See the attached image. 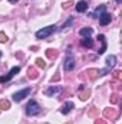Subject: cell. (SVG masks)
<instances>
[{
    "instance_id": "1",
    "label": "cell",
    "mask_w": 122,
    "mask_h": 124,
    "mask_svg": "<svg viewBox=\"0 0 122 124\" xmlns=\"http://www.w3.org/2000/svg\"><path fill=\"white\" fill-rule=\"evenodd\" d=\"M55 31H56V25L46 26V28H43V29H40V31L36 32V38H37V39H46L47 36H50Z\"/></svg>"
},
{
    "instance_id": "2",
    "label": "cell",
    "mask_w": 122,
    "mask_h": 124,
    "mask_svg": "<svg viewBox=\"0 0 122 124\" xmlns=\"http://www.w3.org/2000/svg\"><path fill=\"white\" fill-rule=\"evenodd\" d=\"M40 113V105L36 102V101H29V104L26 105V114L27 116H36V114H39Z\"/></svg>"
},
{
    "instance_id": "3",
    "label": "cell",
    "mask_w": 122,
    "mask_h": 124,
    "mask_svg": "<svg viewBox=\"0 0 122 124\" xmlns=\"http://www.w3.org/2000/svg\"><path fill=\"white\" fill-rule=\"evenodd\" d=\"M29 94H30V88H25V90H22V91H17V93L13 94V101L20 102V101H22V100H25Z\"/></svg>"
},
{
    "instance_id": "4",
    "label": "cell",
    "mask_w": 122,
    "mask_h": 124,
    "mask_svg": "<svg viewBox=\"0 0 122 124\" xmlns=\"http://www.w3.org/2000/svg\"><path fill=\"white\" fill-rule=\"evenodd\" d=\"M20 71V66H13L9 72H7V75H3V77H0V82H7V81H10L17 72Z\"/></svg>"
},
{
    "instance_id": "5",
    "label": "cell",
    "mask_w": 122,
    "mask_h": 124,
    "mask_svg": "<svg viewBox=\"0 0 122 124\" xmlns=\"http://www.w3.org/2000/svg\"><path fill=\"white\" fill-rule=\"evenodd\" d=\"M63 68H65V71H72L73 68H75V58L72 56V55H69L65 62H63Z\"/></svg>"
},
{
    "instance_id": "6",
    "label": "cell",
    "mask_w": 122,
    "mask_h": 124,
    "mask_svg": "<svg viewBox=\"0 0 122 124\" xmlns=\"http://www.w3.org/2000/svg\"><path fill=\"white\" fill-rule=\"evenodd\" d=\"M111 20H112V16H111L109 13H102V15L99 16V23H101L102 26H106L108 23H111Z\"/></svg>"
},
{
    "instance_id": "7",
    "label": "cell",
    "mask_w": 122,
    "mask_h": 124,
    "mask_svg": "<svg viewBox=\"0 0 122 124\" xmlns=\"http://www.w3.org/2000/svg\"><path fill=\"white\" fill-rule=\"evenodd\" d=\"M73 107H75V105H73V102H72V101H68V102H65V104L62 105L61 113H62V114H69V113L73 110Z\"/></svg>"
},
{
    "instance_id": "8",
    "label": "cell",
    "mask_w": 122,
    "mask_h": 124,
    "mask_svg": "<svg viewBox=\"0 0 122 124\" xmlns=\"http://www.w3.org/2000/svg\"><path fill=\"white\" fill-rule=\"evenodd\" d=\"M98 40L102 43L101 49H98V54H99V55H102V54L106 51V39H105V36H103V35H98Z\"/></svg>"
},
{
    "instance_id": "9",
    "label": "cell",
    "mask_w": 122,
    "mask_h": 124,
    "mask_svg": "<svg viewBox=\"0 0 122 124\" xmlns=\"http://www.w3.org/2000/svg\"><path fill=\"white\" fill-rule=\"evenodd\" d=\"M62 91V87H49L46 91H45V95L46 97H52V95H55V94H58V93H61Z\"/></svg>"
},
{
    "instance_id": "10",
    "label": "cell",
    "mask_w": 122,
    "mask_h": 124,
    "mask_svg": "<svg viewBox=\"0 0 122 124\" xmlns=\"http://www.w3.org/2000/svg\"><path fill=\"white\" fill-rule=\"evenodd\" d=\"M86 9H88V3L85 0H81V1L76 3V12L83 13V12H86Z\"/></svg>"
},
{
    "instance_id": "11",
    "label": "cell",
    "mask_w": 122,
    "mask_h": 124,
    "mask_svg": "<svg viewBox=\"0 0 122 124\" xmlns=\"http://www.w3.org/2000/svg\"><path fill=\"white\" fill-rule=\"evenodd\" d=\"M103 116L106 117V118H111V120H114V118H116V116H118V113L114 110V108H106L105 111H103Z\"/></svg>"
},
{
    "instance_id": "12",
    "label": "cell",
    "mask_w": 122,
    "mask_h": 124,
    "mask_svg": "<svg viewBox=\"0 0 122 124\" xmlns=\"http://www.w3.org/2000/svg\"><path fill=\"white\" fill-rule=\"evenodd\" d=\"M115 63H116V56H115V55H109V56H106V65H108L109 69H112V68L115 66Z\"/></svg>"
},
{
    "instance_id": "13",
    "label": "cell",
    "mask_w": 122,
    "mask_h": 124,
    "mask_svg": "<svg viewBox=\"0 0 122 124\" xmlns=\"http://www.w3.org/2000/svg\"><path fill=\"white\" fill-rule=\"evenodd\" d=\"M81 43H82V46H83V48H92V46H93V40L91 39V36L83 38V39L81 40Z\"/></svg>"
},
{
    "instance_id": "14",
    "label": "cell",
    "mask_w": 122,
    "mask_h": 124,
    "mask_svg": "<svg viewBox=\"0 0 122 124\" xmlns=\"http://www.w3.org/2000/svg\"><path fill=\"white\" fill-rule=\"evenodd\" d=\"M92 32H93L92 28H82V29L79 31V35L83 36V38H88V36H91L92 35Z\"/></svg>"
},
{
    "instance_id": "15",
    "label": "cell",
    "mask_w": 122,
    "mask_h": 124,
    "mask_svg": "<svg viewBox=\"0 0 122 124\" xmlns=\"http://www.w3.org/2000/svg\"><path fill=\"white\" fill-rule=\"evenodd\" d=\"M105 9H106V6H105V4H101L99 7H96L95 13H93L92 16H93V17H99V16L102 15V13H105Z\"/></svg>"
},
{
    "instance_id": "16",
    "label": "cell",
    "mask_w": 122,
    "mask_h": 124,
    "mask_svg": "<svg viewBox=\"0 0 122 124\" xmlns=\"http://www.w3.org/2000/svg\"><path fill=\"white\" fill-rule=\"evenodd\" d=\"M46 56H47L49 59H55V58L58 56V51H56V49H47V51H46Z\"/></svg>"
},
{
    "instance_id": "17",
    "label": "cell",
    "mask_w": 122,
    "mask_h": 124,
    "mask_svg": "<svg viewBox=\"0 0 122 124\" xmlns=\"http://www.w3.org/2000/svg\"><path fill=\"white\" fill-rule=\"evenodd\" d=\"M10 108V102L7 100H1L0 101V110H9Z\"/></svg>"
},
{
    "instance_id": "18",
    "label": "cell",
    "mask_w": 122,
    "mask_h": 124,
    "mask_svg": "<svg viewBox=\"0 0 122 124\" xmlns=\"http://www.w3.org/2000/svg\"><path fill=\"white\" fill-rule=\"evenodd\" d=\"M86 74H88V77H89L91 79H95V78L99 75V74H98V69H88Z\"/></svg>"
},
{
    "instance_id": "19",
    "label": "cell",
    "mask_w": 122,
    "mask_h": 124,
    "mask_svg": "<svg viewBox=\"0 0 122 124\" xmlns=\"http://www.w3.org/2000/svg\"><path fill=\"white\" fill-rule=\"evenodd\" d=\"M27 75H29V78H30V79H36V78H37V72H36V69H34V68H29Z\"/></svg>"
},
{
    "instance_id": "20",
    "label": "cell",
    "mask_w": 122,
    "mask_h": 124,
    "mask_svg": "<svg viewBox=\"0 0 122 124\" xmlns=\"http://www.w3.org/2000/svg\"><path fill=\"white\" fill-rule=\"evenodd\" d=\"M89 95H91V91H89V90H85V93L79 94V98H81L82 101H86V100L89 98Z\"/></svg>"
},
{
    "instance_id": "21",
    "label": "cell",
    "mask_w": 122,
    "mask_h": 124,
    "mask_svg": "<svg viewBox=\"0 0 122 124\" xmlns=\"http://www.w3.org/2000/svg\"><path fill=\"white\" fill-rule=\"evenodd\" d=\"M72 23H73V17H70V19H69L66 23H63V26L61 28V32H65L68 28H69V26H70V25H72Z\"/></svg>"
},
{
    "instance_id": "22",
    "label": "cell",
    "mask_w": 122,
    "mask_h": 124,
    "mask_svg": "<svg viewBox=\"0 0 122 124\" xmlns=\"http://www.w3.org/2000/svg\"><path fill=\"white\" fill-rule=\"evenodd\" d=\"M36 66H37V68H45V66H46V62L43 61L42 58H37V59H36Z\"/></svg>"
},
{
    "instance_id": "23",
    "label": "cell",
    "mask_w": 122,
    "mask_h": 124,
    "mask_svg": "<svg viewBox=\"0 0 122 124\" xmlns=\"http://www.w3.org/2000/svg\"><path fill=\"white\" fill-rule=\"evenodd\" d=\"M111 102H112V104H118V102H119L118 94H112V95H111Z\"/></svg>"
},
{
    "instance_id": "24",
    "label": "cell",
    "mask_w": 122,
    "mask_h": 124,
    "mask_svg": "<svg viewBox=\"0 0 122 124\" xmlns=\"http://www.w3.org/2000/svg\"><path fill=\"white\" fill-rule=\"evenodd\" d=\"M112 75H114V79H116V81H119V79L122 78V71H115V72H114Z\"/></svg>"
},
{
    "instance_id": "25",
    "label": "cell",
    "mask_w": 122,
    "mask_h": 124,
    "mask_svg": "<svg viewBox=\"0 0 122 124\" xmlns=\"http://www.w3.org/2000/svg\"><path fill=\"white\" fill-rule=\"evenodd\" d=\"M4 42H7V36H6V33L0 32V43H4Z\"/></svg>"
},
{
    "instance_id": "26",
    "label": "cell",
    "mask_w": 122,
    "mask_h": 124,
    "mask_svg": "<svg viewBox=\"0 0 122 124\" xmlns=\"http://www.w3.org/2000/svg\"><path fill=\"white\" fill-rule=\"evenodd\" d=\"M96 113H98V110H96V108H92V110H89V111H88V116H89V117H93Z\"/></svg>"
},
{
    "instance_id": "27",
    "label": "cell",
    "mask_w": 122,
    "mask_h": 124,
    "mask_svg": "<svg viewBox=\"0 0 122 124\" xmlns=\"http://www.w3.org/2000/svg\"><path fill=\"white\" fill-rule=\"evenodd\" d=\"M95 124H106V121H105V120H102V118H98V120L95 121Z\"/></svg>"
},
{
    "instance_id": "28",
    "label": "cell",
    "mask_w": 122,
    "mask_h": 124,
    "mask_svg": "<svg viewBox=\"0 0 122 124\" xmlns=\"http://www.w3.org/2000/svg\"><path fill=\"white\" fill-rule=\"evenodd\" d=\"M72 4H73L72 1H68V3H65V4H63V7H65V9H69V7H70Z\"/></svg>"
},
{
    "instance_id": "29",
    "label": "cell",
    "mask_w": 122,
    "mask_h": 124,
    "mask_svg": "<svg viewBox=\"0 0 122 124\" xmlns=\"http://www.w3.org/2000/svg\"><path fill=\"white\" fill-rule=\"evenodd\" d=\"M10 3H16V1H19V0H9Z\"/></svg>"
},
{
    "instance_id": "30",
    "label": "cell",
    "mask_w": 122,
    "mask_h": 124,
    "mask_svg": "<svg viewBox=\"0 0 122 124\" xmlns=\"http://www.w3.org/2000/svg\"><path fill=\"white\" fill-rule=\"evenodd\" d=\"M116 1H118V3H121V0H116Z\"/></svg>"
},
{
    "instance_id": "31",
    "label": "cell",
    "mask_w": 122,
    "mask_h": 124,
    "mask_svg": "<svg viewBox=\"0 0 122 124\" xmlns=\"http://www.w3.org/2000/svg\"><path fill=\"white\" fill-rule=\"evenodd\" d=\"M0 58H1V52H0Z\"/></svg>"
}]
</instances>
